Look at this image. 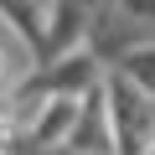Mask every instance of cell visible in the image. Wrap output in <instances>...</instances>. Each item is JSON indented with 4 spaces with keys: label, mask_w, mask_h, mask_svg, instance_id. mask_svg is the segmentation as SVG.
Segmentation results:
<instances>
[{
    "label": "cell",
    "mask_w": 155,
    "mask_h": 155,
    "mask_svg": "<svg viewBox=\"0 0 155 155\" xmlns=\"http://www.w3.org/2000/svg\"><path fill=\"white\" fill-rule=\"evenodd\" d=\"M98 98H104V119H109V134H114V155H145L155 145V119H150V93H140L124 72H104L98 83Z\"/></svg>",
    "instance_id": "obj_1"
},
{
    "label": "cell",
    "mask_w": 155,
    "mask_h": 155,
    "mask_svg": "<svg viewBox=\"0 0 155 155\" xmlns=\"http://www.w3.org/2000/svg\"><path fill=\"white\" fill-rule=\"evenodd\" d=\"M114 72H124L140 93H150V98H155V41H134L129 52H119Z\"/></svg>",
    "instance_id": "obj_2"
},
{
    "label": "cell",
    "mask_w": 155,
    "mask_h": 155,
    "mask_svg": "<svg viewBox=\"0 0 155 155\" xmlns=\"http://www.w3.org/2000/svg\"><path fill=\"white\" fill-rule=\"evenodd\" d=\"M114 5H119L124 16H134L140 26H145V21H155V0H114Z\"/></svg>",
    "instance_id": "obj_3"
}]
</instances>
